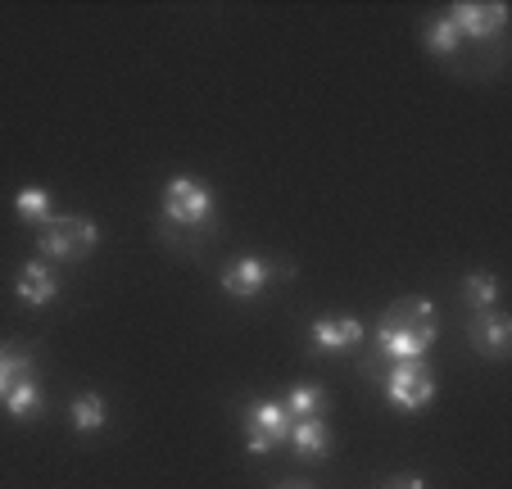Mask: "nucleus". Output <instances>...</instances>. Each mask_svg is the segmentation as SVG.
<instances>
[{
    "mask_svg": "<svg viewBox=\"0 0 512 489\" xmlns=\"http://www.w3.org/2000/svg\"><path fill=\"white\" fill-rule=\"evenodd\" d=\"M281 489H309V485H281Z\"/></svg>",
    "mask_w": 512,
    "mask_h": 489,
    "instance_id": "obj_21",
    "label": "nucleus"
},
{
    "mask_svg": "<svg viewBox=\"0 0 512 489\" xmlns=\"http://www.w3.org/2000/svg\"><path fill=\"white\" fill-rule=\"evenodd\" d=\"M277 277L272 272V263L268 259H254V254H245V259H232L223 268V290L227 295H236V299H250V295H259L268 281Z\"/></svg>",
    "mask_w": 512,
    "mask_h": 489,
    "instance_id": "obj_7",
    "label": "nucleus"
},
{
    "mask_svg": "<svg viewBox=\"0 0 512 489\" xmlns=\"http://www.w3.org/2000/svg\"><path fill=\"white\" fill-rule=\"evenodd\" d=\"M5 394H10V385H5V376H0V399H5Z\"/></svg>",
    "mask_w": 512,
    "mask_h": 489,
    "instance_id": "obj_20",
    "label": "nucleus"
},
{
    "mask_svg": "<svg viewBox=\"0 0 512 489\" xmlns=\"http://www.w3.org/2000/svg\"><path fill=\"white\" fill-rule=\"evenodd\" d=\"M449 23H454V32L458 37H494V32L503 28V23H508V10H503L499 0H494V5H476V0H458L454 10L445 14Z\"/></svg>",
    "mask_w": 512,
    "mask_h": 489,
    "instance_id": "obj_6",
    "label": "nucleus"
},
{
    "mask_svg": "<svg viewBox=\"0 0 512 489\" xmlns=\"http://www.w3.org/2000/svg\"><path fill=\"white\" fill-rule=\"evenodd\" d=\"M435 345V308L431 299L413 295V299H399L381 313L377 322V349L390 358V363H413L422 358L426 349Z\"/></svg>",
    "mask_w": 512,
    "mask_h": 489,
    "instance_id": "obj_1",
    "label": "nucleus"
},
{
    "mask_svg": "<svg viewBox=\"0 0 512 489\" xmlns=\"http://www.w3.org/2000/svg\"><path fill=\"white\" fill-rule=\"evenodd\" d=\"M386 399L395 403V408H404V413L426 408V403L435 399L431 367H426L422 358H413V363H395V367H390V376H386Z\"/></svg>",
    "mask_w": 512,
    "mask_h": 489,
    "instance_id": "obj_4",
    "label": "nucleus"
},
{
    "mask_svg": "<svg viewBox=\"0 0 512 489\" xmlns=\"http://www.w3.org/2000/svg\"><path fill=\"white\" fill-rule=\"evenodd\" d=\"M5 408H10L14 422H28V417L41 408V390H37V381H19V385H14V390L5 394Z\"/></svg>",
    "mask_w": 512,
    "mask_h": 489,
    "instance_id": "obj_16",
    "label": "nucleus"
},
{
    "mask_svg": "<svg viewBox=\"0 0 512 489\" xmlns=\"http://www.w3.org/2000/svg\"><path fill=\"white\" fill-rule=\"evenodd\" d=\"M159 209H164V218L173 222V227H204V222L213 218V191L204 182H195V177H173V182L164 186V200H159Z\"/></svg>",
    "mask_w": 512,
    "mask_h": 489,
    "instance_id": "obj_2",
    "label": "nucleus"
},
{
    "mask_svg": "<svg viewBox=\"0 0 512 489\" xmlns=\"http://www.w3.org/2000/svg\"><path fill=\"white\" fill-rule=\"evenodd\" d=\"M14 213H19L23 222H37V227H46V222H50V195L41 191V186H23V191L14 195Z\"/></svg>",
    "mask_w": 512,
    "mask_h": 489,
    "instance_id": "obj_14",
    "label": "nucleus"
},
{
    "mask_svg": "<svg viewBox=\"0 0 512 489\" xmlns=\"http://www.w3.org/2000/svg\"><path fill=\"white\" fill-rule=\"evenodd\" d=\"M245 422H250V453L254 458H263V453H272L277 449V444H286L290 440V413L286 408H281V403H250V417H245Z\"/></svg>",
    "mask_w": 512,
    "mask_h": 489,
    "instance_id": "obj_5",
    "label": "nucleus"
},
{
    "mask_svg": "<svg viewBox=\"0 0 512 489\" xmlns=\"http://www.w3.org/2000/svg\"><path fill=\"white\" fill-rule=\"evenodd\" d=\"M463 290L476 308H494V299H499V281H494L490 272H472V277L463 281Z\"/></svg>",
    "mask_w": 512,
    "mask_h": 489,
    "instance_id": "obj_17",
    "label": "nucleus"
},
{
    "mask_svg": "<svg viewBox=\"0 0 512 489\" xmlns=\"http://www.w3.org/2000/svg\"><path fill=\"white\" fill-rule=\"evenodd\" d=\"M290 444H295V453L300 458H322L331 444V431L322 417H300V422L290 426Z\"/></svg>",
    "mask_w": 512,
    "mask_h": 489,
    "instance_id": "obj_11",
    "label": "nucleus"
},
{
    "mask_svg": "<svg viewBox=\"0 0 512 489\" xmlns=\"http://www.w3.org/2000/svg\"><path fill=\"white\" fill-rule=\"evenodd\" d=\"M458 41H463V37L454 32V23H449V19H435L431 28H426V46H431V55H454Z\"/></svg>",
    "mask_w": 512,
    "mask_h": 489,
    "instance_id": "obj_18",
    "label": "nucleus"
},
{
    "mask_svg": "<svg viewBox=\"0 0 512 489\" xmlns=\"http://www.w3.org/2000/svg\"><path fill=\"white\" fill-rule=\"evenodd\" d=\"M96 240H100V227L91 218H50L46 227H41L37 245H41L46 259L73 263V259H82V254L96 250Z\"/></svg>",
    "mask_w": 512,
    "mask_h": 489,
    "instance_id": "obj_3",
    "label": "nucleus"
},
{
    "mask_svg": "<svg viewBox=\"0 0 512 489\" xmlns=\"http://www.w3.org/2000/svg\"><path fill=\"white\" fill-rule=\"evenodd\" d=\"M0 376H5V385H19V381H32V354L19 345H0Z\"/></svg>",
    "mask_w": 512,
    "mask_h": 489,
    "instance_id": "obj_15",
    "label": "nucleus"
},
{
    "mask_svg": "<svg viewBox=\"0 0 512 489\" xmlns=\"http://www.w3.org/2000/svg\"><path fill=\"white\" fill-rule=\"evenodd\" d=\"M55 295H59V281H55V272H50L41 259L23 263V272H19V299H23V304H32V308H46Z\"/></svg>",
    "mask_w": 512,
    "mask_h": 489,
    "instance_id": "obj_10",
    "label": "nucleus"
},
{
    "mask_svg": "<svg viewBox=\"0 0 512 489\" xmlns=\"http://www.w3.org/2000/svg\"><path fill=\"white\" fill-rule=\"evenodd\" d=\"M363 345V322L358 317H318L313 322V349L322 354H345V349Z\"/></svg>",
    "mask_w": 512,
    "mask_h": 489,
    "instance_id": "obj_8",
    "label": "nucleus"
},
{
    "mask_svg": "<svg viewBox=\"0 0 512 489\" xmlns=\"http://www.w3.org/2000/svg\"><path fill=\"white\" fill-rule=\"evenodd\" d=\"M109 422V408L100 394H82V399H73V431H100V426Z\"/></svg>",
    "mask_w": 512,
    "mask_h": 489,
    "instance_id": "obj_13",
    "label": "nucleus"
},
{
    "mask_svg": "<svg viewBox=\"0 0 512 489\" xmlns=\"http://www.w3.org/2000/svg\"><path fill=\"white\" fill-rule=\"evenodd\" d=\"M386 489H426V480L422 476H395Z\"/></svg>",
    "mask_w": 512,
    "mask_h": 489,
    "instance_id": "obj_19",
    "label": "nucleus"
},
{
    "mask_svg": "<svg viewBox=\"0 0 512 489\" xmlns=\"http://www.w3.org/2000/svg\"><path fill=\"white\" fill-rule=\"evenodd\" d=\"M472 340L485 358H503L508 354V340H512V326L499 308H476V322H472Z\"/></svg>",
    "mask_w": 512,
    "mask_h": 489,
    "instance_id": "obj_9",
    "label": "nucleus"
},
{
    "mask_svg": "<svg viewBox=\"0 0 512 489\" xmlns=\"http://www.w3.org/2000/svg\"><path fill=\"white\" fill-rule=\"evenodd\" d=\"M281 408L290 413V422H300V417H322V408H327V390H318V385H295Z\"/></svg>",
    "mask_w": 512,
    "mask_h": 489,
    "instance_id": "obj_12",
    "label": "nucleus"
}]
</instances>
